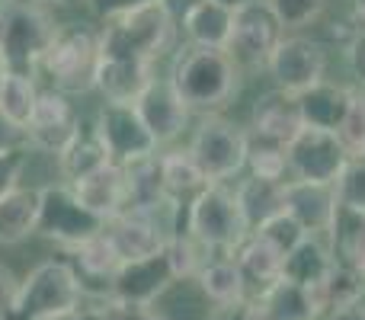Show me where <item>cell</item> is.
Wrapping results in <instances>:
<instances>
[{"label": "cell", "instance_id": "11", "mask_svg": "<svg viewBox=\"0 0 365 320\" xmlns=\"http://www.w3.org/2000/svg\"><path fill=\"white\" fill-rule=\"evenodd\" d=\"M269 77L276 90L302 93L327 77V48L311 36H285L269 58Z\"/></svg>", "mask_w": 365, "mask_h": 320}, {"label": "cell", "instance_id": "16", "mask_svg": "<svg viewBox=\"0 0 365 320\" xmlns=\"http://www.w3.org/2000/svg\"><path fill=\"white\" fill-rule=\"evenodd\" d=\"M135 109H138V115L145 119V125L151 128V135L158 138V145H167V141L180 138L189 122V113H192V109L182 103V96L177 93V87L170 83V77H154L145 93L138 96Z\"/></svg>", "mask_w": 365, "mask_h": 320}, {"label": "cell", "instance_id": "44", "mask_svg": "<svg viewBox=\"0 0 365 320\" xmlns=\"http://www.w3.org/2000/svg\"><path fill=\"white\" fill-rule=\"evenodd\" d=\"M106 320H167L160 311H154L151 304H106Z\"/></svg>", "mask_w": 365, "mask_h": 320}, {"label": "cell", "instance_id": "42", "mask_svg": "<svg viewBox=\"0 0 365 320\" xmlns=\"http://www.w3.org/2000/svg\"><path fill=\"white\" fill-rule=\"evenodd\" d=\"M148 4H154V0H87L93 16L106 19V23H113V19L125 16V13L138 10V6H148Z\"/></svg>", "mask_w": 365, "mask_h": 320}, {"label": "cell", "instance_id": "5", "mask_svg": "<svg viewBox=\"0 0 365 320\" xmlns=\"http://www.w3.org/2000/svg\"><path fill=\"white\" fill-rule=\"evenodd\" d=\"M51 87L68 96H83L96 90L100 71V32L87 26H58L48 51L42 58Z\"/></svg>", "mask_w": 365, "mask_h": 320}, {"label": "cell", "instance_id": "30", "mask_svg": "<svg viewBox=\"0 0 365 320\" xmlns=\"http://www.w3.org/2000/svg\"><path fill=\"white\" fill-rule=\"evenodd\" d=\"M334 269V253L327 244L317 240V234H308L302 244L292 253H285V266H282V279L302 285V289H314Z\"/></svg>", "mask_w": 365, "mask_h": 320}, {"label": "cell", "instance_id": "3", "mask_svg": "<svg viewBox=\"0 0 365 320\" xmlns=\"http://www.w3.org/2000/svg\"><path fill=\"white\" fill-rule=\"evenodd\" d=\"M182 231L205 250H218V253H234L250 237V224L244 218L237 192L227 189L225 182H208L202 192H195L189 199L186 227Z\"/></svg>", "mask_w": 365, "mask_h": 320}, {"label": "cell", "instance_id": "54", "mask_svg": "<svg viewBox=\"0 0 365 320\" xmlns=\"http://www.w3.org/2000/svg\"><path fill=\"white\" fill-rule=\"evenodd\" d=\"M0 81H4V68H0Z\"/></svg>", "mask_w": 365, "mask_h": 320}, {"label": "cell", "instance_id": "2", "mask_svg": "<svg viewBox=\"0 0 365 320\" xmlns=\"http://www.w3.org/2000/svg\"><path fill=\"white\" fill-rule=\"evenodd\" d=\"M58 26L42 4H10L0 10V68L4 74L36 77Z\"/></svg>", "mask_w": 365, "mask_h": 320}, {"label": "cell", "instance_id": "18", "mask_svg": "<svg viewBox=\"0 0 365 320\" xmlns=\"http://www.w3.org/2000/svg\"><path fill=\"white\" fill-rule=\"evenodd\" d=\"M247 311H250V320H317L321 317L311 289H302V285L289 282V279H279V282H272L259 295H250L247 298Z\"/></svg>", "mask_w": 365, "mask_h": 320}, {"label": "cell", "instance_id": "31", "mask_svg": "<svg viewBox=\"0 0 365 320\" xmlns=\"http://www.w3.org/2000/svg\"><path fill=\"white\" fill-rule=\"evenodd\" d=\"M195 282H199V291L205 295L208 304H231V301H247L250 298L247 282L231 253H225L218 259H205Z\"/></svg>", "mask_w": 365, "mask_h": 320}, {"label": "cell", "instance_id": "14", "mask_svg": "<svg viewBox=\"0 0 365 320\" xmlns=\"http://www.w3.org/2000/svg\"><path fill=\"white\" fill-rule=\"evenodd\" d=\"M170 205H177V202H167V205L154 208V212H122L106 221V234L113 240V247L119 250L122 263L145 259L164 250L173 227L160 221V212H167Z\"/></svg>", "mask_w": 365, "mask_h": 320}, {"label": "cell", "instance_id": "19", "mask_svg": "<svg viewBox=\"0 0 365 320\" xmlns=\"http://www.w3.org/2000/svg\"><path fill=\"white\" fill-rule=\"evenodd\" d=\"M336 208V189L327 182L285 180V212L308 234H327Z\"/></svg>", "mask_w": 365, "mask_h": 320}, {"label": "cell", "instance_id": "17", "mask_svg": "<svg viewBox=\"0 0 365 320\" xmlns=\"http://www.w3.org/2000/svg\"><path fill=\"white\" fill-rule=\"evenodd\" d=\"M71 257V266H74L77 279H81V289L83 295H96V298H106L113 295V279L115 272L122 269V257L119 250L113 247V240H109L106 227H103L96 237L83 240L81 247H74V250H68Z\"/></svg>", "mask_w": 365, "mask_h": 320}, {"label": "cell", "instance_id": "52", "mask_svg": "<svg viewBox=\"0 0 365 320\" xmlns=\"http://www.w3.org/2000/svg\"><path fill=\"white\" fill-rule=\"evenodd\" d=\"M36 4H77V0H36Z\"/></svg>", "mask_w": 365, "mask_h": 320}, {"label": "cell", "instance_id": "4", "mask_svg": "<svg viewBox=\"0 0 365 320\" xmlns=\"http://www.w3.org/2000/svg\"><path fill=\"white\" fill-rule=\"evenodd\" d=\"M173 36H177V19L167 13L160 0H154V4L113 19L100 32V55L154 61L173 45Z\"/></svg>", "mask_w": 365, "mask_h": 320}, {"label": "cell", "instance_id": "25", "mask_svg": "<svg viewBox=\"0 0 365 320\" xmlns=\"http://www.w3.org/2000/svg\"><path fill=\"white\" fill-rule=\"evenodd\" d=\"M231 257H234V263H237L250 295H259L263 289H269L272 282L282 279L285 253L276 250V247H272L266 237H259V234H250Z\"/></svg>", "mask_w": 365, "mask_h": 320}, {"label": "cell", "instance_id": "22", "mask_svg": "<svg viewBox=\"0 0 365 320\" xmlns=\"http://www.w3.org/2000/svg\"><path fill=\"white\" fill-rule=\"evenodd\" d=\"M353 96L356 90L343 87V83H334V81H317L314 87L302 90L295 93L298 100V109H302V119L308 128H324V132H336L343 122V115L349 113L353 106Z\"/></svg>", "mask_w": 365, "mask_h": 320}, {"label": "cell", "instance_id": "48", "mask_svg": "<svg viewBox=\"0 0 365 320\" xmlns=\"http://www.w3.org/2000/svg\"><path fill=\"white\" fill-rule=\"evenodd\" d=\"M51 320H106V308H71V311H64V314H58V317H51Z\"/></svg>", "mask_w": 365, "mask_h": 320}, {"label": "cell", "instance_id": "26", "mask_svg": "<svg viewBox=\"0 0 365 320\" xmlns=\"http://www.w3.org/2000/svg\"><path fill=\"white\" fill-rule=\"evenodd\" d=\"M122 170H125V189H128L125 212H154V208L167 205V202H177L167 195L164 170H160L158 154L122 163Z\"/></svg>", "mask_w": 365, "mask_h": 320}, {"label": "cell", "instance_id": "34", "mask_svg": "<svg viewBox=\"0 0 365 320\" xmlns=\"http://www.w3.org/2000/svg\"><path fill=\"white\" fill-rule=\"evenodd\" d=\"M160 170H164V186L170 199H182V195H195L208 186L205 173L199 170L195 158L186 151H170L160 158Z\"/></svg>", "mask_w": 365, "mask_h": 320}, {"label": "cell", "instance_id": "10", "mask_svg": "<svg viewBox=\"0 0 365 320\" xmlns=\"http://www.w3.org/2000/svg\"><path fill=\"white\" fill-rule=\"evenodd\" d=\"M346 163H349V154L343 151L336 132L304 125L298 132V138L289 145V180H308V182L334 186Z\"/></svg>", "mask_w": 365, "mask_h": 320}, {"label": "cell", "instance_id": "47", "mask_svg": "<svg viewBox=\"0 0 365 320\" xmlns=\"http://www.w3.org/2000/svg\"><path fill=\"white\" fill-rule=\"evenodd\" d=\"M349 68H353L359 87H365V32H359V36L349 42Z\"/></svg>", "mask_w": 365, "mask_h": 320}, {"label": "cell", "instance_id": "24", "mask_svg": "<svg viewBox=\"0 0 365 320\" xmlns=\"http://www.w3.org/2000/svg\"><path fill=\"white\" fill-rule=\"evenodd\" d=\"M327 240H330V253L334 263L349 266V269L365 272V212L353 205H343L336 199L334 218L327 227Z\"/></svg>", "mask_w": 365, "mask_h": 320}, {"label": "cell", "instance_id": "45", "mask_svg": "<svg viewBox=\"0 0 365 320\" xmlns=\"http://www.w3.org/2000/svg\"><path fill=\"white\" fill-rule=\"evenodd\" d=\"M16 291H19V279L13 276L10 266L0 263V320H10L13 301H16Z\"/></svg>", "mask_w": 365, "mask_h": 320}, {"label": "cell", "instance_id": "53", "mask_svg": "<svg viewBox=\"0 0 365 320\" xmlns=\"http://www.w3.org/2000/svg\"><path fill=\"white\" fill-rule=\"evenodd\" d=\"M359 96H362V100H365V87H359Z\"/></svg>", "mask_w": 365, "mask_h": 320}, {"label": "cell", "instance_id": "50", "mask_svg": "<svg viewBox=\"0 0 365 320\" xmlns=\"http://www.w3.org/2000/svg\"><path fill=\"white\" fill-rule=\"evenodd\" d=\"M160 4L167 6V13H170L177 23H182V16H186V13L192 10L195 4H202V0H160Z\"/></svg>", "mask_w": 365, "mask_h": 320}, {"label": "cell", "instance_id": "7", "mask_svg": "<svg viewBox=\"0 0 365 320\" xmlns=\"http://www.w3.org/2000/svg\"><path fill=\"white\" fill-rule=\"evenodd\" d=\"M103 227H106V221L77 199L71 182H51V186L38 189L36 234H42L45 240H55L64 250H74L83 240L96 237Z\"/></svg>", "mask_w": 365, "mask_h": 320}, {"label": "cell", "instance_id": "40", "mask_svg": "<svg viewBox=\"0 0 365 320\" xmlns=\"http://www.w3.org/2000/svg\"><path fill=\"white\" fill-rule=\"evenodd\" d=\"M334 189L343 205H353L365 212V158H349L340 180L334 182Z\"/></svg>", "mask_w": 365, "mask_h": 320}, {"label": "cell", "instance_id": "23", "mask_svg": "<svg viewBox=\"0 0 365 320\" xmlns=\"http://www.w3.org/2000/svg\"><path fill=\"white\" fill-rule=\"evenodd\" d=\"M302 128H304V119H302L295 93L269 90L253 106V132L263 135V138L279 141V145H292Z\"/></svg>", "mask_w": 365, "mask_h": 320}, {"label": "cell", "instance_id": "6", "mask_svg": "<svg viewBox=\"0 0 365 320\" xmlns=\"http://www.w3.org/2000/svg\"><path fill=\"white\" fill-rule=\"evenodd\" d=\"M83 298L81 279L68 259H45L19 282L10 320H51L77 308Z\"/></svg>", "mask_w": 365, "mask_h": 320}, {"label": "cell", "instance_id": "27", "mask_svg": "<svg viewBox=\"0 0 365 320\" xmlns=\"http://www.w3.org/2000/svg\"><path fill=\"white\" fill-rule=\"evenodd\" d=\"M182 32L199 48H227L234 32V10L221 6L218 0H202L182 16Z\"/></svg>", "mask_w": 365, "mask_h": 320}, {"label": "cell", "instance_id": "13", "mask_svg": "<svg viewBox=\"0 0 365 320\" xmlns=\"http://www.w3.org/2000/svg\"><path fill=\"white\" fill-rule=\"evenodd\" d=\"M81 128V113L68 100V93L61 90H38L36 109H32L29 122H26V138L29 148L45 154H61L71 145V138Z\"/></svg>", "mask_w": 365, "mask_h": 320}, {"label": "cell", "instance_id": "39", "mask_svg": "<svg viewBox=\"0 0 365 320\" xmlns=\"http://www.w3.org/2000/svg\"><path fill=\"white\" fill-rule=\"evenodd\" d=\"M266 4L276 10L285 29H304L324 13L327 0H266Z\"/></svg>", "mask_w": 365, "mask_h": 320}, {"label": "cell", "instance_id": "36", "mask_svg": "<svg viewBox=\"0 0 365 320\" xmlns=\"http://www.w3.org/2000/svg\"><path fill=\"white\" fill-rule=\"evenodd\" d=\"M36 100H38L36 77L4 74V81H0V109H4L13 122H19V125L26 128L32 109H36Z\"/></svg>", "mask_w": 365, "mask_h": 320}, {"label": "cell", "instance_id": "41", "mask_svg": "<svg viewBox=\"0 0 365 320\" xmlns=\"http://www.w3.org/2000/svg\"><path fill=\"white\" fill-rule=\"evenodd\" d=\"M23 167H26V154L23 151L0 154V199L19 186V173H23Z\"/></svg>", "mask_w": 365, "mask_h": 320}, {"label": "cell", "instance_id": "29", "mask_svg": "<svg viewBox=\"0 0 365 320\" xmlns=\"http://www.w3.org/2000/svg\"><path fill=\"white\" fill-rule=\"evenodd\" d=\"M38 221V189L16 186L0 199V247H16L36 234Z\"/></svg>", "mask_w": 365, "mask_h": 320}, {"label": "cell", "instance_id": "35", "mask_svg": "<svg viewBox=\"0 0 365 320\" xmlns=\"http://www.w3.org/2000/svg\"><path fill=\"white\" fill-rule=\"evenodd\" d=\"M247 167H250V176L285 182V173H289V145L269 141L257 132L247 135Z\"/></svg>", "mask_w": 365, "mask_h": 320}, {"label": "cell", "instance_id": "49", "mask_svg": "<svg viewBox=\"0 0 365 320\" xmlns=\"http://www.w3.org/2000/svg\"><path fill=\"white\" fill-rule=\"evenodd\" d=\"M324 320H365V301H356V304H346V308L327 311Z\"/></svg>", "mask_w": 365, "mask_h": 320}, {"label": "cell", "instance_id": "15", "mask_svg": "<svg viewBox=\"0 0 365 320\" xmlns=\"http://www.w3.org/2000/svg\"><path fill=\"white\" fill-rule=\"evenodd\" d=\"M177 276H173L167 253H154L145 259H132L122 263V269L113 279V295L109 301L115 304H154L158 298H164L173 289Z\"/></svg>", "mask_w": 365, "mask_h": 320}, {"label": "cell", "instance_id": "8", "mask_svg": "<svg viewBox=\"0 0 365 320\" xmlns=\"http://www.w3.org/2000/svg\"><path fill=\"white\" fill-rule=\"evenodd\" d=\"M189 154L208 182H227L247 167V132L225 115L208 113L192 132Z\"/></svg>", "mask_w": 365, "mask_h": 320}, {"label": "cell", "instance_id": "43", "mask_svg": "<svg viewBox=\"0 0 365 320\" xmlns=\"http://www.w3.org/2000/svg\"><path fill=\"white\" fill-rule=\"evenodd\" d=\"M26 145H29V138H26V128L19 125V122H13L10 115L0 109V154L23 151Z\"/></svg>", "mask_w": 365, "mask_h": 320}, {"label": "cell", "instance_id": "38", "mask_svg": "<svg viewBox=\"0 0 365 320\" xmlns=\"http://www.w3.org/2000/svg\"><path fill=\"white\" fill-rule=\"evenodd\" d=\"M336 138H340L343 151L349 158H365V100L359 96V90H356L353 106H349V113L343 115L340 128H336Z\"/></svg>", "mask_w": 365, "mask_h": 320}, {"label": "cell", "instance_id": "51", "mask_svg": "<svg viewBox=\"0 0 365 320\" xmlns=\"http://www.w3.org/2000/svg\"><path fill=\"white\" fill-rule=\"evenodd\" d=\"M218 4H221V6H227V10H234V13H237V10H240V6L253 4V0H218Z\"/></svg>", "mask_w": 365, "mask_h": 320}, {"label": "cell", "instance_id": "12", "mask_svg": "<svg viewBox=\"0 0 365 320\" xmlns=\"http://www.w3.org/2000/svg\"><path fill=\"white\" fill-rule=\"evenodd\" d=\"M96 135L106 145L113 163H132L138 158H151L158 151V138L151 135V128L145 125V119L138 115L135 106L125 103H106L93 119Z\"/></svg>", "mask_w": 365, "mask_h": 320}, {"label": "cell", "instance_id": "46", "mask_svg": "<svg viewBox=\"0 0 365 320\" xmlns=\"http://www.w3.org/2000/svg\"><path fill=\"white\" fill-rule=\"evenodd\" d=\"M205 320H250L247 301H231V304H212Z\"/></svg>", "mask_w": 365, "mask_h": 320}, {"label": "cell", "instance_id": "20", "mask_svg": "<svg viewBox=\"0 0 365 320\" xmlns=\"http://www.w3.org/2000/svg\"><path fill=\"white\" fill-rule=\"evenodd\" d=\"M154 61H141V58H103L100 71H96V90L106 96V103H125L135 106L138 96L154 81Z\"/></svg>", "mask_w": 365, "mask_h": 320}, {"label": "cell", "instance_id": "28", "mask_svg": "<svg viewBox=\"0 0 365 320\" xmlns=\"http://www.w3.org/2000/svg\"><path fill=\"white\" fill-rule=\"evenodd\" d=\"M106 163H113V158H109L106 145H103L100 135H96V125H87V122L81 119V128H77V135L71 138V145L58 154V170H61V176L68 182H77V180H83V176L96 173L100 167H106Z\"/></svg>", "mask_w": 365, "mask_h": 320}, {"label": "cell", "instance_id": "9", "mask_svg": "<svg viewBox=\"0 0 365 320\" xmlns=\"http://www.w3.org/2000/svg\"><path fill=\"white\" fill-rule=\"evenodd\" d=\"M282 38L285 26L276 16V10L266 0H253L234 13V32L225 51L240 71H266Z\"/></svg>", "mask_w": 365, "mask_h": 320}, {"label": "cell", "instance_id": "1", "mask_svg": "<svg viewBox=\"0 0 365 320\" xmlns=\"http://www.w3.org/2000/svg\"><path fill=\"white\" fill-rule=\"evenodd\" d=\"M237 77L240 68L225 48H199V45L180 51L170 71V83L192 113H215L227 106L237 90Z\"/></svg>", "mask_w": 365, "mask_h": 320}, {"label": "cell", "instance_id": "33", "mask_svg": "<svg viewBox=\"0 0 365 320\" xmlns=\"http://www.w3.org/2000/svg\"><path fill=\"white\" fill-rule=\"evenodd\" d=\"M311 295H314V304H317V311H321V317L327 314V311L356 304V301H362L365 298V272L334 263L330 276L324 279L321 285H314Z\"/></svg>", "mask_w": 365, "mask_h": 320}, {"label": "cell", "instance_id": "21", "mask_svg": "<svg viewBox=\"0 0 365 320\" xmlns=\"http://www.w3.org/2000/svg\"><path fill=\"white\" fill-rule=\"evenodd\" d=\"M71 189H74L77 199H81L93 215H100L103 221L122 215L128 205L125 170H122V163H106V167H100L96 173L71 182Z\"/></svg>", "mask_w": 365, "mask_h": 320}, {"label": "cell", "instance_id": "32", "mask_svg": "<svg viewBox=\"0 0 365 320\" xmlns=\"http://www.w3.org/2000/svg\"><path fill=\"white\" fill-rule=\"evenodd\" d=\"M237 192V202L244 208V218L250 224V231H257L259 224L272 218V215L285 212V182L282 180H259V176H250L240 186H234Z\"/></svg>", "mask_w": 365, "mask_h": 320}, {"label": "cell", "instance_id": "37", "mask_svg": "<svg viewBox=\"0 0 365 320\" xmlns=\"http://www.w3.org/2000/svg\"><path fill=\"white\" fill-rule=\"evenodd\" d=\"M250 234H259V237H266L272 247H276V250H282V253H292L304 237H308V231H304V227L298 224V221L292 218L289 212L272 215L266 224H259L257 231H250Z\"/></svg>", "mask_w": 365, "mask_h": 320}]
</instances>
